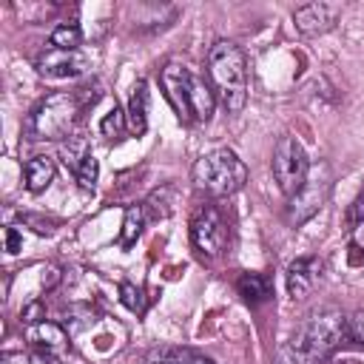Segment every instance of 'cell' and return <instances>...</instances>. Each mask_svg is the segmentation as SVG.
<instances>
[{
  "instance_id": "18",
  "label": "cell",
  "mask_w": 364,
  "mask_h": 364,
  "mask_svg": "<svg viewBox=\"0 0 364 364\" xmlns=\"http://www.w3.org/2000/svg\"><path fill=\"white\" fill-rule=\"evenodd\" d=\"M145 208L142 205H128L125 213H122V230H119V247L128 250L136 245V239L142 236V228H145Z\"/></svg>"
},
{
  "instance_id": "4",
  "label": "cell",
  "mask_w": 364,
  "mask_h": 364,
  "mask_svg": "<svg viewBox=\"0 0 364 364\" xmlns=\"http://www.w3.org/2000/svg\"><path fill=\"white\" fill-rule=\"evenodd\" d=\"M82 108H85L82 88L80 91H54V94L43 97L28 111L23 134L31 142H51V139L71 136V128L80 119Z\"/></svg>"
},
{
  "instance_id": "17",
  "label": "cell",
  "mask_w": 364,
  "mask_h": 364,
  "mask_svg": "<svg viewBox=\"0 0 364 364\" xmlns=\"http://www.w3.org/2000/svg\"><path fill=\"white\" fill-rule=\"evenodd\" d=\"M173 205H176V188L173 185H159L148 193V199L142 202L148 219H168L173 213Z\"/></svg>"
},
{
  "instance_id": "12",
  "label": "cell",
  "mask_w": 364,
  "mask_h": 364,
  "mask_svg": "<svg viewBox=\"0 0 364 364\" xmlns=\"http://www.w3.org/2000/svg\"><path fill=\"white\" fill-rule=\"evenodd\" d=\"M26 338L34 344V350H43V353H54L60 355L65 347H68V330L57 321H37V324H28L26 327Z\"/></svg>"
},
{
  "instance_id": "14",
  "label": "cell",
  "mask_w": 364,
  "mask_h": 364,
  "mask_svg": "<svg viewBox=\"0 0 364 364\" xmlns=\"http://www.w3.org/2000/svg\"><path fill=\"white\" fill-rule=\"evenodd\" d=\"M236 290L250 307H256V304H264L273 296V282H270L267 273H239L236 276Z\"/></svg>"
},
{
  "instance_id": "8",
  "label": "cell",
  "mask_w": 364,
  "mask_h": 364,
  "mask_svg": "<svg viewBox=\"0 0 364 364\" xmlns=\"http://www.w3.org/2000/svg\"><path fill=\"white\" fill-rule=\"evenodd\" d=\"M191 245L199 256L213 259L225 250L228 245V222L216 205H202L196 208L191 219Z\"/></svg>"
},
{
  "instance_id": "5",
  "label": "cell",
  "mask_w": 364,
  "mask_h": 364,
  "mask_svg": "<svg viewBox=\"0 0 364 364\" xmlns=\"http://www.w3.org/2000/svg\"><path fill=\"white\" fill-rule=\"evenodd\" d=\"M191 179L196 185V191L222 199V196H233L245 188L247 182V165L239 159L236 151L230 148H216L202 154L193 168H191Z\"/></svg>"
},
{
  "instance_id": "15",
  "label": "cell",
  "mask_w": 364,
  "mask_h": 364,
  "mask_svg": "<svg viewBox=\"0 0 364 364\" xmlns=\"http://www.w3.org/2000/svg\"><path fill=\"white\" fill-rule=\"evenodd\" d=\"M148 102H151V91L145 80H136L131 100H128V128L134 136H142L148 128Z\"/></svg>"
},
{
  "instance_id": "19",
  "label": "cell",
  "mask_w": 364,
  "mask_h": 364,
  "mask_svg": "<svg viewBox=\"0 0 364 364\" xmlns=\"http://www.w3.org/2000/svg\"><path fill=\"white\" fill-rule=\"evenodd\" d=\"M80 43H82V31H80L77 23H60V26H54V31H51V37H48V46L65 48V51L80 48Z\"/></svg>"
},
{
  "instance_id": "26",
  "label": "cell",
  "mask_w": 364,
  "mask_h": 364,
  "mask_svg": "<svg viewBox=\"0 0 364 364\" xmlns=\"http://www.w3.org/2000/svg\"><path fill=\"white\" fill-rule=\"evenodd\" d=\"M364 222V191L353 199V205L347 208V225L350 228H355V225H361Z\"/></svg>"
},
{
  "instance_id": "9",
  "label": "cell",
  "mask_w": 364,
  "mask_h": 364,
  "mask_svg": "<svg viewBox=\"0 0 364 364\" xmlns=\"http://www.w3.org/2000/svg\"><path fill=\"white\" fill-rule=\"evenodd\" d=\"M34 68L43 74V77H51V80H63V77H80L91 68V57L80 48L74 51H65V48H54V46H46L37 60H34Z\"/></svg>"
},
{
  "instance_id": "7",
  "label": "cell",
  "mask_w": 364,
  "mask_h": 364,
  "mask_svg": "<svg viewBox=\"0 0 364 364\" xmlns=\"http://www.w3.org/2000/svg\"><path fill=\"white\" fill-rule=\"evenodd\" d=\"M270 168H273V179L279 185V191L290 199L301 188V182L307 179V171H310V159H307L304 145L290 134L279 136L273 145Z\"/></svg>"
},
{
  "instance_id": "23",
  "label": "cell",
  "mask_w": 364,
  "mask_h": 364,
  "mask_svg": "<svg viewBox=\"0 0 364 364\" xmlns=\"http://www.w3.org/2000/svg\"><path fill=\"white\" fill-rule=\"evenodd\" d=\"M97 176H100V162H97L94 154H88V156L80 162V168L74 171V179H77V185H80L82 191H94Z\"/></svg>"
},
{
  "instance_id": "11",
  "label": "cell",
  "mask_w": 364,
  "mask_h": 364,
  "mask_svg": "<svg viewBox=\"0 0 364 364\" xmlns=\"http://www.w3.org/2000/svg\"><path fill=\"white\" fill-rule=\"evenodd\" d=\"M321 270H324V264L316 256H299V259H293L287 264V293L293 299H304L318 284Z\"/></svg>"
},
{
  "instance_id": "20",
  "label": "cell",
  "mask_w": 364,
  "mask_h": 364,
  "mask_svg": "<svg viewBox=\"0 0 364 364\" xmlns=\"http://www.w3.org/2000/svg\"><path fill=\"white\" fill-rule=\"evenodd\" d=\"M125 128H128V114L114 102V108L100 119V134H102L105 139H122Z\"/></svg>"
},
{
  "instance_id": "27",
  "label": "cell",
  "mask_w": 364,
  "mask_h": 364,
  "mask_svg": "<svg viewBox=\"0 0 364 364\" xmlns=\"http://www.w3.org/2000/svg\"><path fill=\"white\" fill-rule=\"evenodd\" d=\"M20 247H23V236H20V230L17 228H6V250L14 256V253H20Z\"/></svg>"
},
{
  "instance_id": "21",
  "label": "cell",
  "mask_w": 364,
  "mask_h": 364,
  "mask_svg": "<svg viewBox=\"0 0 364 364\" xmlns=\"http://www.w3.org/2000/svg\"><path fill=\"white\" fill-rule=\"evenodd\" d=\"M91 151H88V145H85V139L82 136H68V142L63 145V151H60V156H63V165L74 173L77 168H80V162L88 156Z\"/></svg>"
},
{
  "instance_id": "16",
  "label": "cell",
  "mask_w": 364,
  "mask_h": 364,
  "mask_svg": "<svg viewBox=\"0 0 364 364\" xmlns=\"http://www.w3.org/2000/svg\"><path fill=\"white\" fill-rule=\"evenodd\" d=\"M145 364H216V361L188 347H154L148 350Z\"/></svg>"
},
{
  "instance_id": "25",
  "label": "cell",
  "mask_w": 364,
  "mask_h": 364,
  "mask_svg": "<svg viewBox=\"0 0 364 364\" xmlns=\"http://www.w3.org/2000/svg\"><path fill=\"white\" fill-rule=\"evenodd\" d=\"M20 318H23V324H26V327H28V324L43 321V318H46V316H43V301H40V299H31L28 304H23Z\"/></svg>"
},
{
  "instance_id": "22",
  "label": "cell",
  "mask_w": 364,
  "mask_h": 364,
  "mask_svg": "<svg viewBox=\"0 0 364 364\" xmlns=\"http://www.w3.org/2000/svg\"><path fill=\"white\" fill-rule=\"evenodd\" d=\"M119 301H122L131 313H136V316H142V313H145V307H148L142 287H136L134 282H119Z\"/></svg>"
},
{
  "instance_id": "28",
  "label": "cell",
  "mask_w": 364,
  "mask_h": 364,
  "mask_svg": "<svg viewBox=\"0 0 364 364\" xmlns=\"http://www.w3.org/2000/svg\"><path fill=\"white\" fill-rule=\"evenodd\" d=\"M26 364H63V358H60V355H54V353L34 350V353H28V361H26Z\"/></svg>"
},
{
  "instance_id": "24",
  "label": "cell",
  "mask_w": 364,
  "mask_h": 364,
  "mask_svg": "<svg viewBox=\"0 0 364 364\" xmlns=\"http://www.w3.org/2000/svg\"><path fill=\"white\" fill-rule=\"evenodd\" d=\"M347 338L355 341L358 347H364V310H355L347 318Z\"/></svg>"
},
{
  "instance_id": "3",
  "label": "cell",
  "mask_w": 364,
  "mask_h": 364,
  "mask_svg": "<svg viewBox=\"0 0 364 364\" xmlns=\"http://www.w3.org/2000/svg\"><path fill=\"white\" fill-rule=\"evenodd\" d=\"M208 80L228 114H239L247 102V60L233 40H216L208 51Z\"/></svg>"
},
{
  "instance_id": "1",
  "label": "cell",
  "mask_w": 364,
  "mask_h": 364,
  "mask_svg": "<svg viewBox=\"0 0 364 364\" xmlns=\"http://www.w3.org/2000/svg\"><path fill=\"white\" fill-rule=\"evenodd\" d=\"M347 338V316L338 307H321L304 316L290 341L279 350L276 364H321Z\"/></svg>"
},
{
  "instance_id": "13",
  "label": "cell",
  "mask_w": 364,
  "mask_h": 364,
  "mask_svg": "<svg viewBox=\"0 0 364 364\" xmlns=\"http://www.w3.org/2000/svg\"><path fill=\"white\" fill-rule=\"evenodd\" d=\"M54 173H57L54 156L37 154V156H31V159L23 165V185H26L28 193H43V191L54 182Z\"/></svg>"
},
{
  "instance_id": "6",
  "label": "cell",
  "mask_w": 364,
  "mask_h": 364,
  "mask_svg": "<svg viewBox=\"0 0 364 364\" xmlns=\"http://www.w3.org/2000/svg\"><path fill=\"white\" fill-rule=\"evenodd\" d=\"M330 191H333V168H330V162L310 165L307 179H304L301 188L287 199V222L299 228V225H304L307 219H313V216L324 208Z\"/></svg>"
},
{
  "instance_id": "2",
  "label": "cell",
  "mask_w": 364,
  "mask_h": 364,
  "mask_svg": "<svg viewBox=\"0 0 364 364\" xmlns=\"http://www.w3.org/2000/svg\"><path fill=\"white\" fill-rule=\"evenodd\" d=\"M159 85L165 91V100L176 111L182 122H208L216 105V94L205 77L193 74L185 63L168 60L159 71Z\"/></svg>"
},
{
  "instance_id": "10",
  "label": "cell",
  "mask_w": 364,
  "mask_h": 364,
  "mask_svg": "<svg viewBox=\"0 0 364 364\" xmlns=\"http://www.w3.org/2000/svg\"><path fill=\"white\" fill-rule=\"evenodd\" d=\"M336 20H338V6H333V3H307L293 11V23H296L299 34H304V37L327 34L336 26Z\"/></svg>"
}]
</instances>
